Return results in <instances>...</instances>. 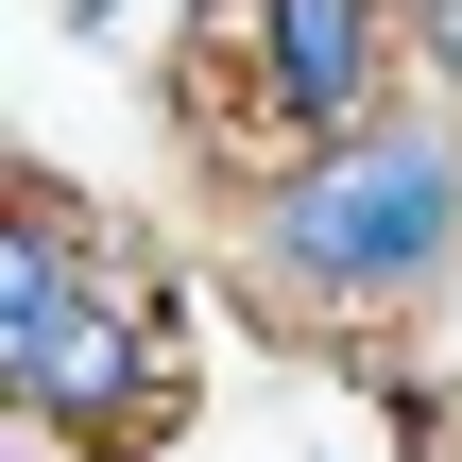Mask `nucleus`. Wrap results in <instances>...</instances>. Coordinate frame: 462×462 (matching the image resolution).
<instances>
[{
	"label": "nucleus",
	"mask_w": 462,
	"mask_h": 462,
	"mask_svg": "<svg viewBox=\"0 0 462 462\" xmlns=\"http://www.w3.org/2000/svg\"><path fill=\"white\" fill-rule=\"evenodd\" d=\"M446 257H462V137L446 120H360L309 171H274L257 223H240V274L274 309H343V326L360 309H411Z\"/></svg>",
	"instance_id": "nucleus-2"
},
{
	"label": "nucleus",
	"mask_w": 462,
	"mask_h": 462,
	"mask_svg": "<svg viewBox=\"0 0 462 462\" xmlns=\"http://www.w3.org/2000/svg\"><path fill=\"white\" fill-rule=\"evenodd\" d=\"M429 69H446V103H462V0H429Z\"/></svg>",
	"instance_id": "nucleus-4"
},
{
	"label": "nucleus",
	"mask_w": 462,
	"mask_h": 462,
	"mask_svg": "<svg viewBox=\"0 0 462 462\" xmlns=\"http://www.w3.org/2000/svg\"><path fill=\"white\" fill-rule=\"evenodd\" d=\"M206 34L291 103V137H360L377 120V0H206Z\"/></svg>",
	"instance_id": "nucleus-3"
},
{
	"label": "nucleus",
	"mask_w": 462,
	"mask_h": 462,
	"mask_svg": "<svg viewBox=\"0 0 462 462\" xmlns=\"http://www.w3.org/2000/svg\"><path fill=\"white\" fill-rule=\"evenodd\" d=\"M0 377L34 429H69L86 462H154L189 411V343L154 309V274L120 240H86V206L51 171H17V240H0Z\"/></svg>",
	"instance_id": "nucleus-1"
}]
</instances>
